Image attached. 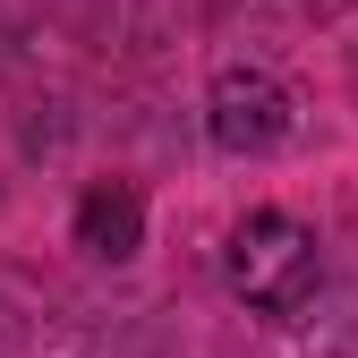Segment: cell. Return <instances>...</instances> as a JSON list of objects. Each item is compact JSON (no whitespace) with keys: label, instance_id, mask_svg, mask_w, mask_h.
Listing matches in <instances>:
<instances>
[{"label":"cell","instance_id":"6da1fadb","mask_svg":"<svg viewBox=\"0 0 358 358\" xmlns=\"http://www.w3.org/2000/svg\"><path fill=\"white\" fill-rule=\"evenodd\" d=\"M222 282H231L239 307L290 324V316H307V307H316V290H324V239L307 231L299 213L256 205V213L231 222V239H222Z\"/></svg>","mask_w":358,"mask_h":358},{"label":"cell","instance_id":"7a4b0ae2","mask_svg":"<svg viewBox=\"0 0 358 358\" xmlns=\"http://www.w3.org/2000/svg\"><path fill=\"white\" fill-rule=\"evenodd\" d=\"M290 128H299V103H290V85L273 69H222L205 85V137H213V154L256 162V154H273Z\"/></svg>","mask_w":358,"mask_h":358},{"label":"cell","instance_id":"3957f363","mask_svg":"<svg viewBox=\"0 0 358 358\" xmlns=\"http://www.w3.org/2000/svg\"><path fill=\"white\" fill-rule=\"evenodd\" d=\"M69 231H77V248L94 256V264H128V256L145 248V196L128 188V179H94V188L77 196Z\"/></svg>","mask_w":358,"mask_h":358}]
</instances>
